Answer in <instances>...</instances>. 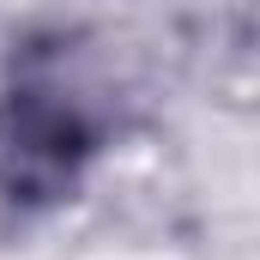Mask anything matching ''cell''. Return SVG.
Instances as JSON below:
<instances>
[{
  "instance_id": "obj_1",
  "label": "cell",
  "mask_w": 260,
  "mask_h": 260,
  "mask_svg": "<svg viewBox=\"0 0 260 260\" xmlns=\"http://www.w3.org/2000/svg\"><path fill=\"white\" fill-rule=\"evenodd\" d=\"M91 115L61 91H18L0 109V188L18 200H49L91 157Z\"/></svg>"
}]
</instances>
